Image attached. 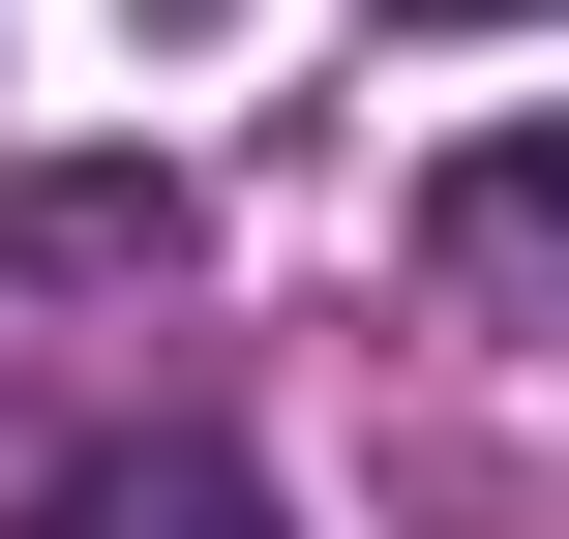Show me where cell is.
I'll return each mask as SVG.
<instances>
[{
  "label": "cell",
  "instance_id": "1",
  "mask_svg": "<svg viewBox=\"0 0 569 539\" xmlns=\"http://www.w3.org/2000/svg\"><path fill=\"white\" fill-rule=\"evenodd\" d=\"M30 539H300L240 450H90V480H30Z\"/></svg>",
  "mask_w": 569,
  "mask_h": 539
},
{
  "label": "cell",
  "instance_id": "2",
  "mask_svg": "<svg viewBox=\"0 0 569 539\" xmlns=\"http://www.w3.org/2000/svg\"><path fill=\"white\" fill-rule=\"evenodd\" d=\"M450 270H569V90L450 150Z\"/></svg>",
  "mask_w": 569,
  "mask_h": 539
}]
</instances>
